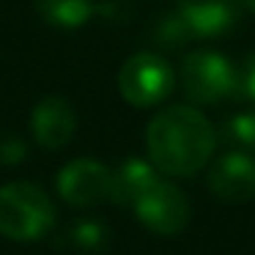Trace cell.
Here are the masks:
<instances>
[{
  "mask_svg": "<svg viewBox=\"0 0 255 255\" xmlns=\"http://www.w3.org/2000/svg\"><path fill=\"white\" fill-rule=\"evenodd\" d=\"M217 134L200 110L176 105L156 113L145 132L148 159L167 176H195L209 165Z\"/></svg>",
  "mask_w": 255,
  "mask_h": 255,
  "instance_id": "obj_1",
  "label": "cell"
},
{
  "mask_svg": "<svg viewBox=\"0 0 255 255\" xmlns=\"http://www.w3.org/2000/svg\"><path fill=\"white\" fill-rule=\"evenodd\" d=\"M55 225V203L30 181L0 187V233L11 242H36Z\"/></svg>",
  "mask_w": 255,
  "mask_h": 255,
  "instance_id": "obj_2",
  "label": "cell"
},
{
  "mask_svg": "<svg viewBox=\"0 0 255 255\" xmlns=\"http://www.w3.org/2000/svg\"><path fill=\"white\" fill-rule=\"evenodd\" d=\"M239 66H233L225 55L211 50L189 52L181 63L178 83L189 102L195 105H217L236 96Z\"/></svg>",
  "mask_w": 255,
  "mask_h": 255,
  "instance_id": "obj_3",
  "label": "cell"
},
{
  "mask_svg": "<svg viewBox=\"0 0 255 255\" xmlns=\"http://www.w3.org/2000/svg\"><path fill=\"white\" fill-rule=\"evenodd\" d=\"M176 85L170 63L156 52H137L118 72V91L134 107H154L170 96Z\"/></svg>",
  "mask_w": 255,
  "mask_h": 255,
  "instance_id": "obj_4",
  "label": "cell"
},
{
  "mask_svg": "<svg viewBox=\"0 0 255 255\" xmlns=\"http://www.w3.org/2000/svg\"><path fill=\"white\" fill-rule=\"evenodd\" d=\"M134 214L148 231L159 236H176L189 225V200L176 184L156 178L137 200H134Z\"/></svg>",
  "mask_w": 255,
  "mask_h": 255,
  "instance_id": "obj_5",
  "label": "cell"
},
{
  "mask_svg": "<svg viewBox=\"0 0 255 255\" xmlns=\"http://www.w3.org/2000/svg\"><path fill=\"white\" fill-rule=\"evenodd\" d=\"M209 189L222 203H247L255 198V156L253 151L233 148L220 154L209 167Z\"/></svg>",
  "mask_w": 255,
  "mask_h": 255,
  "instance_id": "obj_6",
  "label": "cell"
},
{
  "mask_svg": "<svg viewBox=\"0 0 255 255\" xmlns=\"http://www.w3.org/2000/svg\"><path fill=\"white\" fill-rule=\"evenodd\" d=\"M110 187H113V170L96 159H74L58 176V192L69 206L88 209V206L105 203L110 200Z\"/></svg>",
  "mask_w": 255,
  "mask_h": 255,
  "instance_id": "obj_7",
  "label": "cell"
},
{
  "mask_svg": "<svg viewBox=\"0 0 255 255\" xmlns=\"http://www.w3.org/2000/svg\"><path fill=\"white\" fill-rule=\"evenodd\" d=\"M178 11L187 19L195 39H217L242 22V0H178Z\"/></svg>",
  "mask_w": 255,
  "mask_h": 255,
  "instance_id": "obj_8",
  "label": "cell"
},
{
  "mask_svg": "<svg viewBox=\"0 0 255 255\" xmlns=\"http://www.w3.org/2000/svg\"><path fill=\"white\" fill-rule=\"evenodd\" d=\"M74 129L77 116L72 102H66L63 96H47L30 113V132L44 148H63L74 137Z\"/></svg>",
  "mask_w": 255,
  "mask_h": 255,
  "instance_id": "obj_9",
  "label": "cell"
},
{
  "mask_svg": "<svg viewBox=\"0 0 255 255\" xmlns=\"http://www.w3.org/2000/svg\"><path fill=\"white\" fill-rule=\"evenodd\" d=\"M159 178L156 167L145 159H127L113 170V187H110V200L116 206H129Z\"/></svg>",
  "mask_w": 255,
  "mask_h": 255,
  "instance_id": "obj_10",
  "label": "cell"
},
{
  "mask_svg": "<svg viewBox=\"0 0 255 255\" xmlns=\"http://www.w3.org/2000/svg\"><path fill=\"white\" fill-rule=\"evenodd\" d=\"M41 19L55 28H80L94 14V0H33Z\"/></svg>",
  "mask_w": 255,
  "mask_h": 255,
  "instance_id": "obj_11",
  "label": "cell"
},
{
  "mask_svg": "<svg viewBox=\"0 0 255 255\" xmlns=\"http://www.w3.org/2000/svg\"><path fill=\"white\" fill-rule=\"evenodd\" d=\"M110 239H113L110 228L96 217H83L66 231V242L74 250H83V253H102V250L110 247Z\"/></svg>",
  "mask_w": 255,
  "mask_h": 255,
  "instance_id": "obj_12",
  "label": "cell"
},
{
  "mask_svg": "<svg viewBox=\"0 0 255 255\" xmlns=\"http://www.w3.org/2000/svg\"><path fill=\"white\" fill-rule=\"evenodd\" d=\"M151 39L159 50H181L187 41H192V30H189L187 19L181 17V11H173V14H165L159 22L154 25L151 30Z\"/></svg>",
  "mask_w": 255,
  "mask_h": 255,
  "instance_id": "obj_13",
  "label": "cell"
},
{
  "mask_svg": "<svg viewBox=\"0 0 255 255\" xmlns=\"http://www.w3.org/2000/svg\"><path fill=\"white\" fill-rule=\"evenodd\" d=\"M228 143H236L244 151H255V107L244 113H236L233 118L225 121V134Z\"/></svg>",
  "mask_w": 255,
  "mask_h": 255,
  "instance_id": "obj_14",
  "label": "cell"
},
{
  "mask_svg": "<svg viewBox=\"0 0 255 255\" xmlns=\"http://www.w3.org/2000/svg\"><path fill=\"white\" fill-rule=\"evenodd\" d=\"M233 99H250L255 102V52L239 66L236 77V96Z\"/></svg>",
  "mask_w": 255,
  "mask_h": 255,
  "instance_id": "obj_15",
  "label": "cell"
},
{
  "mask_svg": "<svg viewBox=\"0 0 255 255\" xmlns=\"http://www.w3.org/2000/svg\"><path fill=\"white\" fill-rule=\"evenodd\" d=\"M28 156V148L22 145V140L11 137V134H3L0 137V159L3 162H19Z\"/></svg>",
  "mask_w": 255,
  "mask_h": 255,
  "instance_id": "obj_16",
  "label": "cell"
},
{
  "mask_svg": "<svg viewBox=\"0 0 255 255\" xmlns=\"http://www.w3.org/2000/svg\"><path fill=\"white\" fill-rule=\"evenodd\" d=\"M242 6H244V11L255 14V0H242Z\"/></svg>",
  "mask_w": 255,
  "mask_h": 255,
  "instance_id": "obj_17",
  "label": "cell"
}]
</instances>
